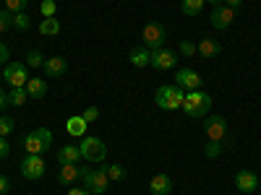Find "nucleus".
Listing matches in <instances>:
<instances>
[{
	"instance_id": "nucleus-1",
	"label": "nucleus",
	"mask_w": 261,
	"mask_h": 195,
	"mask_svg": "<svg viewBox=\"0 0 261 195\" xmlns=\"http://www.w3.org/2000/svg\"><path fill=\"white\" fill-rule=\"evenodd\" d=\"M180 110L193 117V120H199V117H206L209 110H212V96L201 89H196V91H186V99H183V107Z\"/></svg>"
},
{
	"instance_id": "nucleus-2",
	"label": "nucleus",
	"mask_w": 261,
	"mask_h": 195,
	"mask_svg": "<svg viewBox=\"0 0 261 195\" xmlns=\"http://www.w3.org/2000/svg\"><path fill=\"white\" fill-rule=\"evenodd\" d=\"M183 99H186V91L180 89V86H175V83L160 86L157 94H154L157 107H160V110H167V112H172V110H180V107H183Z\"/></svg>"
},
{
	"instance_id": "nucleus-3",
	"label": "nucleus",
	"mask_w": 261,
	"mask_h": 195,
	"mask_svg": "<svg viewBox=\"0 0 261 195\" xmlns=\"http://www.w3.org/2000/svg\"><path fill=\"white\" fill-rule=\"evenodd\" d=\"M21 146H24L27 154L42 156V154H45V151L53 146V133H50V127H37V130H32L29 136L21 138Z\"/></svg>"
},
{
	"instance_id": "nucleus-4",
	"label": "nucleus",
	"mask_w": 261,
	"mask_h": 195,
	"mask_svg": "<svg viewBox=\"0 0 261 195\" xmlns=\"http://www.w3.org/2000/svg\"><path fill=\"white\" fill-rule=\"evenodd\" d=\"M81 182H84V187L89 190L92 195H105L107 192V187H110V180H107V175L102 169H94V167H81Z\"/></svg>"
},
{
	"instance_id": "nucleus-5",
	"label": "nucleus",
	"mask_w": 261,
	"mask_h": 195,
	"mask_svg": "<svg viewBox=\"0 0 261 195\" xmlns=\"http://www.w3.org/2000/svg\"><path fill=\"white\" fill-rule=\"evenodd\" d=\"M79 151H81L84 161H105L107 159V146L97 136H84L79 143Z\"/></svg>"
},
{
	"instance_id": "nucleus-6",
	"label": "nucleus",
	"mask_w": 261,
	"mask_h": 195,
	"mask_svg": "<svg viewBox=\"0 0 261 195\" xmlns=\"http://www.w3.org/2000/svg\"><path fill=\"white\" fill-rule=\"evenodd\" d=\"M141 42L146 50H162L165 42H167V29L160 24V21H151L141 29Z\"/></svg>"
},
{
	"instance_id": "nucleus-7",
	"label": "nucleus",
	"mask_w": 261,
	"mask_h": 195,
	"mask_svg": "<svg viewBox=\"0 0 261 195\" xmlns=\"http://www.w3.org/2000/svg\"><path fill=\"white\" fill-rule=\"evenodd\" d=\"M3 78L11 89H24L27 81H29V73H27V62H18V60H11L6 62V71H3Z\"/></svg>"
},
{
	"instance_id": "nucleus-8",
	"label": "nucleus",
	"mask_w": 261,
	"mask_h": 195,
	"mask_svg": "<svg viewBox=\"0 0 261 195\" xmlns=\"http://www.w3.org/2000/svg\"><path fill=\"white\" fill-rule=\"evenodd\" d=\"M204 133L209 136V141H225L227 136V120L222 115H206L204 120Z\"/></svg>"
},
{
	"instance_id": "nucleus-9",
	"label": "nucleus",
	"mask_w": 261,
	"mask_h": 195,
	"mask_svg": "<svg viewBox=\"0 0 261 195\" xmlns=\"http://www.w3.org/2000/svg\"><path fill=\"white\" fill-rule=\"evenodd\" d=\"M21 175L27 180H42L45 177V159L37 154H27V159L21 161Z\"/></svg>"
},
{
	"instance_id": "nucleus-10",
	"label": "nucleus",
	"mask_w": 261,
	"mask_h": 195,
	"mask_svg": "<svg viewBox=\"0 0 261 195\" xmlns=\"http://www.w3.org/2000/svg\"><path fill=\"white\" fill-rule=\"evenodd\" d=\"M235 21V11L232 8H227V6H214L212 8V16H209V24L214 26V29H227L230 24Z\"/></svg>"
},
{
	"instance_id": "nucleus-11",
	"label": "nucleus",
	"mask_w": 261,
	"mask_h": 195,
	"mask_svg": "<svg viewBox=\"0 0 261 195\" xmlns=\"http://www.w3.org/2000/svg\"><path fill=\"white\" fill-rule=\"evenodd\" d=\"M175 86H180L183 91H196V89H201V76L191 68H180L175 73Z\"/></svg>"
},
{
	"instance_id": "nucleus-12",
	"label": "nucleus",
	"mask_w": 261,
	"mask_h": 195,
	"mask_svg": "<svg viewBox=\"0 0 261 195\" xmlns=\"http://www.w3.org/2000/svg\"><path fill=\"white\" fill-rule=\"evenodd\" d=\"M178 62V57H175V52H170V50H151V68H157V71H170L172 65Z\"/></svg>"
},
{
	"instance_id": "nucleus-13",
	"label": "nucleus",
	"mask_w": 261,
	"mask_h": 195,
	"mask_svg": "<svg viewBox=\"0 0 261 195\" xmlns=\"http://www.w3.org/2000/svg\"><path fill=\"white\" fill-rule=\"evenodd\" d=\"M42 71H45L47 78H60L68 73V62H65V57H47L45 62H42Z\"/></svg>"
},
{
	"instance_id": "nucleus-14",
	"label": "nucleus",
	"mask_w": 261,
	"mask_h": 195,
	"mask_svg": "<svg viewBox=\"0 0 261 195\" xmlns=\"http://www.w3.org/2000/svg\"><path fill=\"white\" fill-rule=\"evenodd\" d=\"M235 187L241 190V192H256V190H258V177H256V172H251V169L238 172V175H235Z\"/></svg>"
},
{
	"instance_id": "nucleus-15",
	"label": "nucleus",
	"mask_w": 261,
	"mask_h": 195,
	"mask_svg": "<svg viewBox=\"0 0 261 195\" xmlns=\"http://www.w3.org/2000/svg\"><path fill=\"white\" fill-rule=\"evenodd\" d=\"M76 180H81V167H79V164H60V169H58V182H60V185H73Z\"/></svg>"
},
{
	"instance_id": "nucleus-16",
	"label": "nucleus",
	"mask_w": 261,
	"mask_h": 195,
	"mask_svg": "<svg viewBox=\"0 0 261 195\" xmlns=\"http://www.w3.org/2000/svg\"><path fill=\"white\" fill-rule=\"evenodd\" d=\"M149 192L151 195H170L172 192V180L170 175H154L149 180Z\"/></svg>"
},
{
	"instance_id": "nucleus-17",
	"label": "nucleus",
	"mask_w": 261,
	"mask_h": 195,
	"mask_svg": "<svg viewBox=\"0 0 261 195\" xmlns=\"http://www.w3.org/2000/svg\"><path fill=\"white\" fill-rule=\"evenodd\" d=\"M86 122L81 115H73V117H68V122H65V133L68 136H73V138H84L86 136Z\"/></svg>"
},
{
	"instance_id": "nucleus-18",
	"label": "nucleus",
	"mask_w": 261,
	"mask_h": 195,
	"mask_svg": "<svg viewBox=\"0 0 261 195\" xmlns=\"http://www.w3.org/2000/svg\"><path fill=\"white\" fill-rule=\"evenodd\" d=\"M128 60H130V65L134 68H146V65L151 62V50H146V47H134L128 52Z\"/></svg>"
},
{
	"instance_id": "nucleus-19",
	"label": "nucleus",
	"mask_w": 261,
	"mask_h": 195,
	"mask_svg": "<svg viewBox=\"0 0 261 195\" xmlns=\"http://www.w3.org/2000/svg\"><path fill=\"white\" fill-rule=\"evenodd\" d=\"M222 52V47H220V42H217V39H212V37H204L201 42H199V55L201 57H217V55H220Z\"/></svg>"
},
{
	"instance_id": "nucleus-20",
	"label": "nucleus",
	"mask_w": 261,
	"mask_h": 195,
	"mask_svg": "<svg viewBox=\"0 0 261 195\" xmlns=\"http://www.w3.org/2000/svg\"><path fill=\"white\" fill-rule=\"evenodd\" d=\"M81 159V151H79V146H73V143H65L60 151H58V161L60 164H76Z\"/></svg>"
},
{
	"instance_id": "nucleus-21",
	"label": "nucleus",
	"mask_w": 261,
	"mask_h": 195,
	"mask_svg": "<svg viewBox=\"0 0 261 195\" xmlns=\"http://www.w3.org/2000/svg\"><path fill=\"white\" fill-rule=\"evenodd\" d=\"M27 94H29L32 99H45V96H47V83H45V78H29V81H27Z\"/></svg>"
},
{
	"instance_id": "nucleus-22",
	"label": "nucleus",
	"mask_w": 261,
	"mask_h": 195,
	"mask_svg": "<svg viewBox=\"0 0 261 195\" xmlns=\"http://www.w3.org/2000/svg\"><path fill=\"white\" fill-rule=\"evenodd\" d=\"M99 169L107 175V180L110 182H123L125 180V169L120 167V164H110V161H102L99 164Z\"/></svg>"
},
{
	"instance_id": "nucleus-23",
	"label": "nucleus",
	"mask_w": 261,
	"mask_h": 195,
	"mask_svg": "<svg viewBox=\"0 0 261 195\" xmlns=\"http://www.w3.org/2000/svg\"><path fill=\"white\" fill-rule=\"evenodd\" d=\"M39 34H42V37H55V34H60V21H58L55 16L42 18V24H39Z\"/></svg>"
},
{
	"instance_id": "nucleus-24",
	"label": "nucleus",
	"mask_w": 261,
	"mask_h": 195,
	"mask_svg": "<svg viewBox=\"0 0 261 195\" xmlns=\"http://www.w3.org/2000/svg\"><path fill=\"white\" fill-rule=\"evenodd\" d=\"M27 99H29L27 86H24V89H11V91H8V104H11V107H24Z\"/></svg>"
},
{
	"instance_id": "nucleus-25",
	"label": "nucleus",
	"mask_w": 261,
	"mask_h": 195,
	"mask_svg": "<svg viewBox=\"0 0 261 195\" xmlns=\"http://www.w3.org/2000/svg\"><path fill=\"white\" fill-rule=\"evenodd\" d=\"M204 3H206V0H180V8H183L186 16H199Z\"/></svg>"
},
{
	"instance_id": "nucleus-26",
	"label": "nucleus",
	"mask_w": 261,
	"mask_h": 195,
	"mask_svg": "<svg viewBox=\"0 0 261 195\" xmlns=\"http://www.w3.org/2000/svg\"><path fill=\"white\" fill-rule=\"evenodd\" d=\"M29 26H32V18L27 16V11L13 13V29H18V31H27Z\"/></svg>"
},
{
	"instance_id": "nucleus-27",
	"label": "nucleus",
	"mask_w": 261,
	"mask_h": 195,
	"mask_svg": "<svg viewBox=\"0 0 261 195\" xmlns=\"http://www.w3.org/2000/svg\"><path fill=\"white\" fill-rule=\"evenodd\" d=\"M42 62H45V55H42L39 50L27 52V68H42Z\"/></svg>"
},
{
	"instance_id": "nucleus-28",
	"label": "nucleus",
	"mask_w": 261,
	"mask_h": 195,
	"mask_svg": "<svg viewBox=\"0 0 261 195\" xmlns=\"http://www.w3.org/2000/svg\"><path fill=\"white\" fill-rule=\"evenodd\" d=\"M178 50H180V55H183V57H193V55H199V45H196V42H191V39H183Z\"/></svg>"
},
{
	"instance_id": "nucleus-29",
	"label": "nucleus",
	"mask_w": 261,
	"mask_h": 195,
	"mask_svg": "<svg viewBox=\"0 0 261 195\" xmlns=\"http://www.w3.org/2000/svg\"><path fill=\"white\" fill-rule=\"evenodd\" d=\"M13 127H16V120L13 117H8V115L0 117V136H3V138H8L13 133Z\"/></svg>"
},
{
	"instance_id": "nucleus-30",
	"label": "nucleus",
	"mask_w": 261,
	"mask_h": 195,
	"mask_svg": "<svg viewBox=\"0 0 261 195\" xmlns=\"http://www.w3.org/2000/svg\"><path fill=\"white\" fill-rule=\"evenodd\" d=\"M27 6H29V0H6L8 13H21V11H27Z\"/></svg>"
},
{
	"instance_id": "nucleus-31",
	"label": "nucleus",
	"mask_w": 261,
	"mask_h": 195,
	"mask_svg": "<svg viewBox=\"0 0 261 195\" xmlns=\"http://www.w3.org/2000/svg\"><path fill=\"white\" fill-rule=\"evenodd\" d=\"M11 26H13V13H8L3 8V11H0V34H6Z\"/></svg>"
},
{
	"instance_id": "nucleus-32",
	"label": "nucleus",
	"mask_w": 261,
	"mask_h": 195,
	"mask_svg": "<svg viewBox=\"0 0 261 195\" xmlns=\"http://www.w3.org/2000/svg\"><path fill=\"white\" fill-rule=\"evenodd\" d=\"M39 11H42V16H45V18H50V16H55L58 3H55V0H42V3H39Z\"/></svg>"
},
{
	"instance_id": "nucleus-33",
	"label": "nucleus",
	"mask_w": 261,
	"mask_h": 195,
	"mask_svg": "<svg viewBox=\"0 0 261 195\" xmlns=\"http://www.w3.org/2000/svg\"><path fill=\"white\" fill-rule=\"evenodd\" d=\"M220 151H222V143H220V141H209L206 148H204V154H206L209 159H214V156H220Z\"/></svg>"
},
{
	"instance_id": "nucleus-34",
	"label": "nucleus",
	"mask_w": 261,
	"mask_h": 195,
	"mask_svg": "<svg viewBox=\"0 0 261 195\" xmlns=\"http://www.w3.org/2000/svg\"><path fill=\"white\" fill-rule=\"evenodd\" d=\"M86 122H97V117H99V110H97V107L92 104V107H86V110H84V115H81Z\"/></svg>"
},
{
	"instance_id": "nucleus-35",
	"label": "nucleus",
	"mask_w": 261,
	"mask_h": 195,
	"mask_svg": "<svg viewBox=\"0 0 261 195\" xmlns=\"http://www.w3.org/2000/svg\"><path fill=\"white\" fill-rule=\"evenodd\" d=\"M8 154H11V146H8V141L3 136H0V159H6Z\"/></svg>"
},
{
	"instance_id": "nucleus-36",
	"label": "nucleus",
	"mask_w": 261,
	"mask_h": 195,
	"mask_svg": "<svg viewBox=\"0 0 261 195\" xmlns=\"http://www.w3.org/2000/svg\"><path fill=\"white\" fill-rule=\"evenodd\" d=\"M11 57V50H8V45L6 42H0V62H6Z\"/></svg>"
},
{
	"instance_id": "nucleus-37",
	"label": "nucleus",
	"mask_w": 261,
	"mask_h": 195,
	"mask_svg": "<svg viewBox=\"0 0 261 195\" xmlns=\"http://www.w3.org/2000/svg\"><path fill=\"white\" fill-rule=\"evenodd\" d=\"M8 190H11V180L0 175V195H3V192H8Z\"/></svg>"
},
{
	"instance_id": "nucleus-38",
	"label": "nucleus",
	"mask_w": 261,
	"mask_h": 195,
	"mask_svg": "<svg viewBox=\"0 0 261 195\" xmlns=\"http://www.w3.org/2000/svg\"><path fill=\"white\" fill-rule=\"evenodd\" d=\"M68 195H92V192L86 190V187H71V190H68Z\"/></svg>"
},
{
	"instance_id": "nucleus-39",
	"label": "nucleus",
	"mask_w": 261,
	"mask_h": 195,
	"mask_svg": "<svg viewBox=\"0 0 261 195\" xmlns=\"http://www.w3.org/2000/svg\"><path fill=\"white\" fill-rule=\"evenodd\" d=\"M241 3H243V0H225V6L232 8V11H235V8H241Z\"/></svg>"
},
{
	"instance_id": "nucleus-40",
	"label": "nucleus",
	"mask_w": 261,
	"mask_h": 195,
	"mask_svg": "<svg viewBox=\"0 0 261 195\" xmlns=\"http://www.w3.org/2000/svg\"><path fill=\"white\" fill-rule=\"evenodd\" d=\"M3 107H8V94L0 89V110H3Z\"/></svg>"
},
{
	"instance_id": "nucleus-41",
	"label": "nucleus",
	"mask_w": 261,
	"mask_h": 195,
	"mask_svg": "<svg viewBox=\"0 0 261 195\" xmlns=\"http://www.w3.org/2000/svg\"><path fill=\"white\" fill-rule=\"evenodd\" d=\"M206 3H212V8H214V6H220V3H222V0H206Z\"/></svg>"
}]
</instances>
